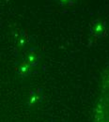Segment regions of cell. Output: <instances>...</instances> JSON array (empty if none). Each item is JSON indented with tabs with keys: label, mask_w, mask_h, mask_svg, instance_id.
<instances>
[{
	"label": "cell",
	"mask_w": 109,
	"mask_h": 122,
	"mask_svg": "<svg viewBox=\"0 0 109 122\" xmlns=\"http://www.w3.org/2000/svg\"><path fill=\"white\" fill-rule=\"evenodd\" d=\"M90 31H91V34L94 35L95 37H103L105 34L106 27H105V25L104 22L98 20V21H95L91 25Z\"/></svg>",
	"instance_id": "1"
},
{
	"label": "cell",
	"mask_w": 109,
	"mask_h": 122,
	"mask_svg": "<svg viewBox=\"0 0 109 122\" xmlns=\"http://www.w3.org/2000/svg\"><path fill=\"white\" fill-rule=\"evenodd\" d=\"M61 2H63V3H66V2H70L71 0H60Z\"/></svg>",
	"instance_id": "2"
}]
</instances>
